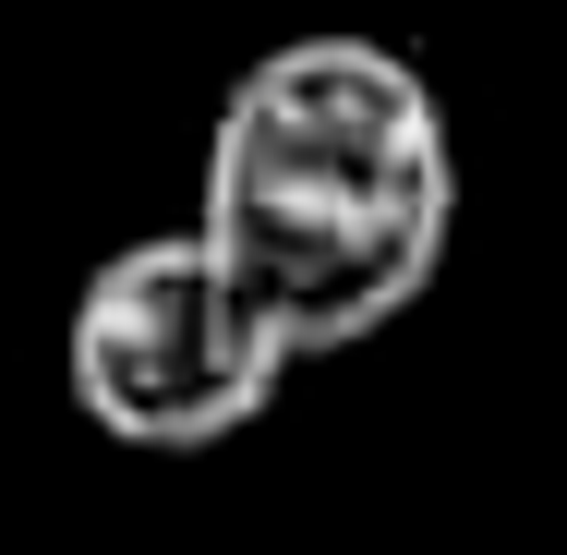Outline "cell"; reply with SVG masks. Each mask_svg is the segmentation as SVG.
Returning a JSON list of instances; mask_svg holds the SVG:
<instances>
[{
    "instance_id": "7a4b0ae2",
    "label": "cell",
    "mask_w": 567,
    "mask_h": 555,
    "mask_svg": "<svg viewBox=\"0 0 567 555\" xmlns=\"http://www.w3.org/2000/svg\"><path fill=\"white\" fill-rule=\"evenodd\" d=\"M61 374H73L97 435L194 459V446L254 435V411L290 387V338L229 290V266L194 229H157V241H121L85 278Z\"/></svg>"
},
{
    "instance_id": "6da1fadb",
    "label": "cell",
    "mask_w": 567,
    "mask_h": 555,
    "mask_svg": "<svg viewBox=\"0 0 567 555\" xmlns=\"http://www.w3.org/2000/svg\"><path fill=\"white\" fill-rule=\"evenodd\" d=\"M458 229V145L386 37H290L218 97L194 241L290 362L399 327Z\"/></svg>"
}]
</instances>
